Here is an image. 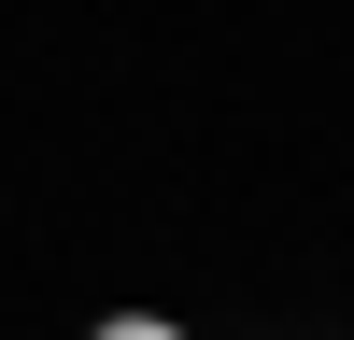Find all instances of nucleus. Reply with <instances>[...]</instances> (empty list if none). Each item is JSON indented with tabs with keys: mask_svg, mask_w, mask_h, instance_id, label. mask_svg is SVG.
Wrapping results in <instances>:
<instances>
[{
	"mask_svg": "<svg viewBox=\"0 0 354 340\" xmlns=\"http://www.w3.org/2000/svg\"><path fill=\"white\" fill-rule=\"evenodd\" d=\"M100 340H185V326H142V312H128V326H100Z\"/></svg>",
	"mask_w": 354,
	"mask_h": 340,
	"instance_id": "nucleus-1",
	"label": "nucleus"
}]
</instances>
